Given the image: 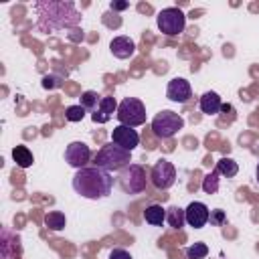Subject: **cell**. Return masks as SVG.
<instances>
[{"label":"cell","instance_id":"obj_8","mask_svg":"<svg viewBox=\"0 0 259 259\" xmlns=\"http://www.w3.org/2000/svg\"><path fill=\"white\" fill-rule=\"evenodd\" d=\"M150 180L158 190H168L176 182V168L168 160H158L150 170Z\"/></svg>","mask_w":259,"mask_h":259},{"label":"cell","instance_id":"obj_29","mask_svg":"<svg viewBox=\"0 0 259 259\" xmlns=\"http://www.w3.org/2000/svg\"><path fill=\"white\" fill-rule=\"evenodd\" d=\"M255 178H257V182H259V164H257V170H255Z\"/></svg>","mask_w":259,"mask_h":259},{"label":"cell","instance_id":"obj_1","mask_svg":"<svg viewBox=\"0 0 259 259\" xmlns=\"http://www.w3.org/2000/svg\"><path fill=\"white\" fill-rule=\"evenodd\" d=\"M34 8L38 12L36 28L42 32L71 28L79 22V12L73 2H36Z\"/></svg>","mask_w":259,"mask_h":259},{"label":"cell","instance_id":"obj_27","mask_svg":"<svg viewBox=\"0 0 259 259\" xmlns=\"http://www.w3.org/2000/svg\"><path fill=\"white\" fill-rule=\"evenodd\" d=\"M109 8L115 10V12H119V10L130 8V2H115V0H111V2H109Z\"/></svg>","mask_w":259,"mask_h":259},{"label":"cell","instance_id":"obj_19","mask_svg":"<svg viewBox=\"0 0 259 259\" xmlns=\"http://www.w3.org/2000/svg\"><path fill=\"white\" fill-rule=\"evenodd\" d=\"M65 225H67V219L61 210H51L45 214V227L49 231H61V229H65Z\"/></svg>","mask_w":259,"mask_h":259},{"label":"cell","instance_id":"obj_20","mask_svg":"<svg viewBox=\"0 0 259 259\" xmlns=\"http://www.w3.org/2000/svg\"><path fill=\"white\" fill-rule=\"evenodd\" d=\"M217 170H219V174L221 176H225V178H233V176H237V172H239V166H237V162L233 160V158H221L219 162H217Z\"/></svg>","mask_w":259,"mask_h":259},{"label":"cell","instance_id":"obj_12","mask_svg":"<svg viewBox=\"0 0 259 259\" xmlns=\"http://www.w3.org/2000/svg\"><path fill=\"white\" fill-rule=\"evenodd\" d=\"M184 212H186V223H188L190 227H194V229H202V227L208 223V219H210L208 206H206L204 202H200V200L190 202V204L184 208Z\"/></svg>","mask_w":259,"mask_h":259},{"label":"cell","instance_id":"obj_22","mask_svg":"<svg viewBox=\"0 0 259 259\" xmlns=\"http://www.w3.org/2000/svg\"><path fill=\"white\" fill-rule=\"evenodd\" d=\"M99 101H101V97H99L95 91H85V93L81 95V103H79V105H83V107L89 109V111H95L97 105H99Z\"/></svg>","mask_w":259,"mask_h":259},{"label":"cell","instance_id":"obj_2","mask_svg":"<svg viewBox=\"0 0 259 259\" xmlns=\"http://www.w3.org/2000/svg\"><path fill=\"white\" fill-rule=\"evenodd\" d=\"M113 188V176L107 170H101L97 166L91 168H81L75 172L73 176V190L89 200H97V198H105L109 196Z\"/></svg>","mask_w":259,"mask_h":259},{"label":"cell","instance_id":"obj_3","mask_svg":"<svg viewBox=\"0 0 259 259\" xmlns=\"http://www.w3.org/2000/svg\"><path fill=\"white\" fill-rule=\"evenodd\" d=\"M132 162V152L115 146L113 142L103 146L95 156H93V166L101 168V170H107V172H113V170H121L125 166H130Z\"/></svg>","mask_w":259,"mask_h":259},{"label":"cell","instance_id":"obj_21","mask_svg":"<svg viewBox=\"0 0 259 259\" xmlns=\"http://www.w3.org/2000/svg\"><path fill=\"white\" fill-rule=\"evenodd\" d=\"M219 176H221V174H219V170L214 168V170H210V172L202 178V190H204L206 194H214V192L219 190V180H221Z\"/></svg>","mask_w":259,"mask_h":259},{"label":"cell","instance_id":"obj_6","mask_svg":"<svg viewBox=\"0 0 259 259\" xmlns=\"http://www.w3.org/2000/svg\"><path fill=\"white\" fill-rule=\"evenodd\" d=\"M117 119L121 125H130V127H136V125H142L146 121V107L140 99L136 97H125L119 101L117 105Z\"/></svg>","mask_w":259,"mask_h":259},{"label":"cell","instance_id":"obj_24","mask_svg":"<svg viewBox=\"0 0 259 259\" xmlns=\"http://www.w3.org/2000/svg\"><path fill=\"white\" fill-rule=\"evenodd\" d=\"M85 111L87 109L83 105H69L65 109V117H67V121H81L85 117Z\"/></svg>","mask_w":259,"mask_h":259},{"label":"cell","instance_id":"obj_7","mask_svg":"<svg viewBox=\"0 0 259 259\" xmlns=\"http://www.w3.org/2000/svg\"><path fill=\"white\" fill-rule=\"evenodd\" d=\"M156 24H158V28H160L162 34H166V36H178L184 30V26H186V16L182 14L180 8L170 6V8H164V10L158 12Z\"/></svg>","mask_w":259,"mask_h":259},{"label":"cell","instance_id":"obj_23","mask_svg":"<svg viewBox=\"0 0 259 259\" xmlns=\"http://www.w3.org/2000/svg\"><path fill=\"white\" fill-rule=\"evenodd\" d=\"M208 255V247L206 243H194L186 249V257L188 259H204Z\"/></svg>","mask_w":259,"mask_h":259},{"label":"cell","instance_id":"obj_17","mask_svg":"<svg viewBox=\"0 0 259 259\" xmlns=\"http://www.w3.org/2000/svg\"><path fill=\"white\" fill-rule=\"evenodd\" d=\"M12 158H14L18 168H28L34 162V156H32V152L26 146H14L12 148Z\"/></svg>","mask_w":259,"mask_h":259},{"label":"cell","instance_id":"obj_26","mask_svg":"<svg viewBox=\"0 0 259 259\" xmlns=\"http://www.w3.org/2000/svg\"><path fill=\"white\" fill-rule=\"evenodd\" d=\"M107 259H132V255H130L125 249H113Z\"/></svg>","mask_w":259,"mask_h":259},{"label":"cell","instance_id":"obj_15","mask_svg":"<svg viewBox=\"0 0 259 259\" xmlns=\"http://www.w3.org/2000/svg\"><path fill=\"white\" fill-rule=\"evenodd\" d=\"M198 107H200V111L206 113V115H214V113H219L221 107H223L219 93H214V91H206V93H202V95H200V101H198Z\"/></svg>","mask_w":259,"mask_h":259},{"label":"cell","instance_id":"obj_13","mask_svg":"<svg viewBox=\"0 0 259 259\" xmlns=\"http://www.w3.org/2000/svg\"><path fill=\"white\" fill-rule=\"evenodd\" d=\"M117 105L119 103L115 101V97H101V101H99L97 109L93 111L91 119L95 123H107L113 117V113H117Z\"/></svg>","mask_w":259,"mask_h":259},{"label":"cell","instance_id":"obj_5","mask_svg":"<svg viewBox=\"0 0 259 259\" xmlns=\"http://www.w3.org/2000/svg\"><path fill=\"white\" fill-rule=\"evenodd\" d=\"M182 127H184V119L178 113L170 111V109H162L152 119V132H154L156 138H162V140L176 136Z\"/></svg>","mask_w":259,"mask_h":259},{"label":"cell","instance_id":"obj_28","mask_svg":"<svg viewBox=\"0 0 259 259\" xmlns=\"http://www.w3.org/2000/svg\"><path fill=\"white\" fill-rule=\"evenodd\" d=\"M59 85H61V83H59L55 77H49V75H47V77H42V87L51 89V87H59Z\"/></svg>","mask_w":259,"mask_h":259},{"label":"cell","instance_id":"obj_11","mask_svg":"<svg viewBox=\"0 0 259 259\" xmlns=\"http://www.w3.org/2000/svg\"><path fill=\"white\" fill-rule=\"evenodd\" d=\"M166 97L170 101H176V103H186L190 97H192V87L186 79L182 77H174L168 81V87H166Z\"/></svg>","mask_w":259,"mask_h":259},{"label":"cell","instance_id":"obj_14","mask_svg":"<svg viewBox=\"0 0 259 259\" xmlns=\"http://www.w3.org/2000/svg\"><path fill=\"white\" fill-rule=\"evenodd\" d=\"M109 51L115 59H130L136 53V42L130 36H115L109 42Z\"/></svg>","mask_w":259,"mask_h":259},{"label":"cell","instance_id":"obj_25","mask_svg":"<svg viewBox=\"0 0 259 259\" xmlns=\"http://www.w3.org/2000/svg\"><path fill=\"white\" fill-rule=\"evenodd\" d=\"M208 221H210V225L221 227V225L225 223V212H223L221 208H217V210H212V212H210V219H208Z\"/></svg>","mask_w":259,"mask_h":259},{"label":"cell","instance_id":"obj_18","mask_svg":"<svg viewBox=\"0 0 259 259\" xmlns=\"http://www.w3.org/2000/svg\"><path fill=\"white\" fill-rule=\"evenodd\" d=\"M166 223H168L172 229L184 227V223H186V212H184V208H178V206L166 208Z\"/></svg>","mask_w":259,"mask_h":259},{"label":"cell","instance_id":"obj_16","mask_svg":"<svg viewBox=\"0 0 259 259\" xmlns=\"http://www.w3.org/2000/svg\"><path fill=\"white\" fill-rule=\"evenodd\" d=\"M144 219L148 225L152 227H160L166 221V208H162V204H150L144 210Z\"/></svg>","mask_w":259,"mask_h":259},{"label":"cell","instance_id":"obj_9","mask_svg":"<svg viewBox=\"0 0 259 259\" xmlns=\"http://www.w3.org/2000/svg\"><path fill=\"white\" fill-rule=\"evenodd\" d=\"M91 160V150L85 142H71L65 148V162L77 170L85 168V164Z\"/></svg>","mask_w":259,"mask_h":259},{"label":"cell","instance_id":"obj_10","mask_svg":"<svg viewBox=\"0 0 259 259\" xmlns=\"http://www.w3.org/2000/svg\"><path fill=\"white\" fill-rule=\"evenodd\" d=\"M111 142H113L115 146H119V148L132 152V150L140 144V136H138V132H136L134 127L119 123V125H115L113 132H111Z\"/></svg>","mask_w":259,"mask_h":259},{"label":"cell","instance_id":"obj_4","mask_svg":"<svg viewBox=\"0 0 259 259\" xmlns=\"http://www.w3.org/2000/svg\"><path fill=\"white\" fill-rule=\"evenodd\" d=\"M117 184L125 194H138L146 190L148 178H146V170L140 164H130L125 168L119 170L117 174Z\"/></svg>","mask_w":259,"mask_h":259}]
</instances>
